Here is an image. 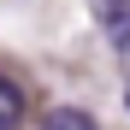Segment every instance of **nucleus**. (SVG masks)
Returning <instances> with one entry per match:
<instances>
[{
  "label": "nucleus",
  "mask_w": 130,
  "mask_h": 130,
  "mask_svg": "<svg viewBox=\"0 0 130 130\" xmlns=\"http://www.w3.org/2000/svg\"><path fill=\"white\" fill-rule=\"evenodd\" d=\"M89 12H95V24L106 30V41L124 53L130 47V0H89Z\"/></svg>",
  "instance_id": "obj_1"
},
{
  "label": "nucleus",
  "mask_w": 130,
  "mask_h": 130,
  "mask_svg": "<svg viewBox=\"0 0 130 130\" xmlns=\"http://www.w3.org/2000/svg\"><path fill=\"white\" fill-rule=\"evenodd\" d=\"M24 124V89L0 71V130H18Z\"/></svg>",
  "instance_id": "obj_2"
},
{
  "label": "nucleus",
  "mask_w": 130,
  "mask_h": 130,
  "mask_svg": "<svg viewBox=\"0 0 130 130\" xmlns=\"http://www.w3.org/2000/svg\"><path fill=\"white\" fill-rule=\"evenodd\" d=\"M41 130H95V118L77 112V106H53V112L41 118Z\"/></svg>",
  "instance_id": "obj_3"
}]
</instances>
